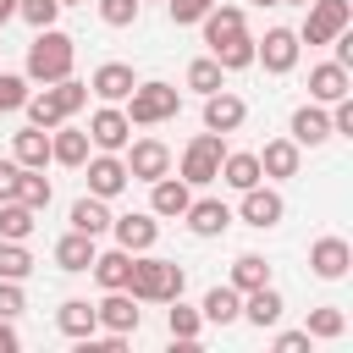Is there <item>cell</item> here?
<instances>
[{
	"mask_svg": "<svg viewBox=\"0 0 353 353\" xmlns=\"http://www.w3.org/2000/svg\"><path fill=\"white\" fill-rule=\"evenodd\" d=\"M182 287H188V276H182V265H176V259H154L149 248H143V254H132L127 292H132L138 303H176V298H182Z\"/></svg>",
	"mask_w": 353,
	"mask_h": 353,
	"instance_id": "6da1fadb",
	"label": "cell"
},
{
	"mask_svg": "<svg viewBox=\"0 0 353 353\" xmlns=\"http://www.w3.org/2000/svg\"><path fill=\"white\" fill-rule=\"evenodd\" d=\"M88 105V83H72V77H61V83H44V94H28V121L33 127H61V121H72L77 110Z\"/></svg>",
	"mask_w": 353,
	"mask_h": 353,
	"instance_id": "7a4b0ae2",
	"label": "cell"
},
{
	"mask_svg": "<svg viewBox=\"0 0 353 353\" xmlns=\"http://www.w3.org/2000/svg\"><path fill=\"white\" fill-rule=\"evenodd\" d=\"M72 61H77V44H72L66 33H55V28H39V33H33V44H28V77H33V83H61V77H72Z\"/></svg>",
	"mask_w": 353,
	"mask_h": 353,
	"instance_id": "3957f363",
	"label": "cell"
},
{
	"mask_svg": "<svg viewBox=\"0 0 353 353\" xmlns=\"http://www.w3.org/2000/svg\"><path fill=\"white\" fill-rule=\"evenodd\" d=\"M182 110V94L171 83H132L127 94V121L132 127H154V121H171Z\"/></svg>",
	"mask_w": 353,
	"mask_h": 353,
	"instance_id": "277c9868",
	"label": "cell"
},
{
	"mask_svg": "<svg viewBox=\"0 0 353 353\" xmlns=\"http://www.w3.org/2000/svg\"><path fill=\"white\" fill-rule=\"evenodd\" d=\"M221 132H199L188 149H182V182L188 188H204V182H215V171H221Z\"/></svg>",
	"mask_w": 353,
	"mask_h": 353,
	"instance_id": "5b68a950",
	"label": "cell"
},
{
	"mask_svg": "<svg viewBox=\"0 0 353 353\" xmlns=\"http://www.w3.org/2000/svg\"><path fill=\"white\" fill-rule=\"evenodd\" d=\"M353 22V6L347 0H309V17H303V44H331L342 28Z\"/></svg>",
	"mask_w": 353,
	"mask_h": 353,
	"instance_id": "8992f818",
	"label": "cell"
},
{
	"mask_svg": "<svg viewBox=\"0 0 353 353\" xmlns=\"http://www.w3.org/2000/svg\"><path fill=\"white\" fill-rule=\"evenodd\" d=\"M254 61H259L265 72H276V77L292 72V66H298V33H292V28H270V33L254 44Z\"/></svg>",
	"mask_w": 353,
	"mask_h": 353,
	"instance_id": "52a82bcc",
	"label": "cell"
},
{
	"mask_svg": "<svg viewBox=\"0 0 353 353\" xmlns=\"http://www.w3.org/2000/svg\"><path fill=\"white\" fill-rule=\"evenodd\" d=\"M127 138H132V121H127V110H116V105H99L94 116H88V143L94 149H127Z\"/></svg>",
	"mask_w": 353,
	"mask_h": 353,
	"instance_id": "ba28073f",
	"label": "cell"
},
{
	"mask_svg": "<svg viewBox=\"0 0 353 353\" xmlns=\"http://www.w3.org/2000/svg\"><path fill=\"white\" fill-rule=\"evenodd\" d=\"M110 232H116V248H127V254H143V248H154V237H160V221H154L149 210H132V215H110Z\"/></svg>",
	"mask_w": 353,
	"mask_h": 353,
	"instance_id": "9c48e42d",
	"label": "cell"
},
{
	"mask_svg": "<svg viewBox=\"0 0 353 353\" xmlns=\"http://www.w3.org/2000/svg\"><path fill=\"white\" fill-rule=\"evenodd\" d=\"M171 171V149L160 143V138H138L132 149H127V176L132 182H154V176H165Z\"/></svg>",
	"mask_w": 353,
	"mask_h": 353,
	"instance_id": "30bf717a",
	"label": "cell"
},
{
	"mask_svg": "<svg viewBox=\"0 0 353 353\" xmlns=\"http://www.w3.org/2000/svg\"><path fill=\"white\" fill-rule=\"evenodd\" d=\"M83 165H88V193H94V199H116V193L132 182V176H127V160H116L110 149H99V154L83 160Z\"/></svg>",
	"mask_w": 353,
	"mask_h": 353,
	"instance_id": "8fae6325",
	"label": "cell"
},
{
	"mask_svg": "<svg viewBox=\"0 0 353 353\" xmlns=\"http://www.w3.org/2000/svg\"><path fill=\"white\" fill-rule=\"evenodd\" d=\"M94 314H99V325H105V331H121V336H132V331H138V298H132L127 287H110V292L94 303Z\"/></svg>",
	"mask_w": 353,
	"mask_h": 353,
	"instance_id": "7c38bea8",
	"label": "cell"
},
{
	"mask_svg": "<svg viewBox=\"0 0 353 353\" xmlns=\"http://www.w3.org/2000/svg\"><path fill=\"white\" fill-rule=\"evenodd\" d=\"M237 215H243L248 226H259V232H265V226H276V221L287 215V204H281V193H276V188H259V182H254V188H243Z\"/></svg>",
	"mask_w": 353,
	"mask_h": 353,
	"instance_id": "4fadbf2b",
	"label": "cell"
},
{
	"mask_svg": "<svg viewBox=\"0 0 353 353\" xmlns=\"http://www.w3.org/2000/svg\"><path fill=\"white\" fill-rule=\"evenodd\" d=\"M149 188H154V193H149V215H171V221H182V210L193 204V188H188L182 176H171V171L154 176Z\"/></svg>",
	"mask_w": 353,
	"mask_h": 353,
	"instance_id": "5bb4252c",
	"label": "cell"
},
{
	"mask_svg": "<svg viewBox=\"0 0 353 353\" xmlns=\"http://www.w3.org/2000/svg\"><path fill=\"white\" fill-rule=\"evenodd\" d=\"M309 265H314V276H320V281H342V276H347V265H353L347 237H320V243L309 248Z\"/></svg>",
	"mask_w": 353,
	"mask_h": 353,
	"instance_id": "9a60e30c",
	"label": "cell"
},
{
	"mask_svg": "<svg viewBox=\"0 0 353 353\" xmlns=\"http://www.w3.org/2000/svg\"><path fill=\"white\" fill-rule=\"evenodd\" d=\"M243 116H248V105H243L237 94H221V88H215V94H204V127H210V132H221V138H226V132H237V127H243Z\"/></svg>",
	"mask_w": 353,
	"mask_h": 353,
	"instance_id": "2e32d148",
	"label": "cell"
},
{
	"mask_svg": "<svg viewBox=\"0 0 353 353\" xmlns=\"http://www.w3.org/2000/svg\"><path fill=\"white\" fill-rule=\"evenodd\" d=\"M182 221H188L193 237H221V232L232 226V210H226L221 199H193V204L182 210Z\"/></svg>",
	"mask_w": 353,
	"mask_h": 353,
	"instance_id": "e0dca14e",
	"label": "cell"
},
{
	"mask_svg": "<svg viewBox=\"0 0 353 353\" xmlns=\"http://www.w3.org/2000/svg\"><path fill=\"white\" fill-rule=\"evenodd\" d=\"M132 83H138V77H132V66H121V61H105V66L88 77V94H99L105 105H121V99L132 94Z\"/></svg>",
	"mask_w": 353,
	"mask_h": 353,
	"instance_id": "ac0fdd59",
	"label": "cell"
},
{
	"mask_svg": "<svg viewBox=\"0 0 353 353\" xmlns=\"http://www.w3.org/2000/svg\"><path fill=\"white\" fill-rule=\"evenodd\" d=\"M50 160L55 165H83L88 160V127H50Z\"/></svg>",
	"mask_w": 353,
	"mask_h": 353,
	"instance_id": "d6986e66",
	"label": "cell"
},
{
	"mask_svg": "<svg viewBox=\"0 0 353 353\" xmlns=\"http://www.w3.org/2000/svg\"><path fill=\"white\" fill-rule=\"evenodd\" d=\"M248 28H243V11L237 6H210L204 11V44L215 50V44H232V39H243Z\"/></svg>",
	"mask_w": 353,
	"mask_h": 353,
	"instance_id": "ffe728a7",
	"label": "cell"
},
{
	"mask_svg": "<svg viewBox=\"0 0 353 353\" xmlns=\"http://www.w3.org/2000/svg\"><path fill=\"white\" fill-rule=\"evenodd\" d=\"M11 160L28 165V171H44V160H50V132H44V127H22V132H11Z\"/></svg>",
	"mask_w": 353,
	"mask_h": 353,
	"instance_id": "44dd1931",
	"label": "cell"
},
{
	"mask_svg": "<svg viewBox=\"0 0 353 353\" xmlns=\"http://www.w3.org/2000/svg\"><path fill=\"white\" fill-rule=\"evenodd\" d=\"M325 138H331V116H325L320 105H298V110H292V143H298V149H303V143L314 149V143H325Z\"/></svg>",
	"mask_w": 353,
	"mask_h": 353,
	"instance_id": "7402d4cb",
	"label": "cell"
},
{
	"mask_svg": "<svg viewBox=\"0 0 353 353\" xmlns=\"http://www.w3.org/2000/svg\"><path fill=\"white\" fill-rule=\"evenodd\" d=\"M298 160H303V154H298L292 138H270L265 154H259V176H276V182H281V176H298Z\"/></svg>",
	"mask_w": 353,
	"mask_h": 353,
	"instance_id": "603a6c76",
	"label": "cell"
},
{
	"mask_svg": "<svg viewBox=\"0 0 353 353\" xmlns=\"http://www.w3.org/2000/svg\"><path fill=\"white\" fill-rule=\"evenodd\" d=\"M281 309H287V303H281V292H276L270 281H265V287H254V292H243V320H254L259 331H265V325H276V320H281Z\"/></svg>",
	"mask_w": 353,
	"mask_h": 353,
	"instance_id": "cb8c5ba5",
	"label": "cell"
},
{
	"mask_svg": "<svg viewBox=\"0 0 353 353\" xmlns=\"http://www.w3.org/2000/svg\"><path fill=\"white\" fill-rule=\"evenodd\" d=\"M347 88H353V83H347V66H336V61H325V66L309 72V94H314L320 105H336Z\"/></svg>",
	"mask_w": 353,
	"mask_h": 353,
	"instance_id": "d4e9b609",
	"label": "cell"
},
{
	"mask_svg": "<svg viewBox=\"0 0 353 353\" xmlns=\"http://www.w3.org/2000/svg\"><path fill=\"white\" fill-rule=\"evenodd\" d=\"M94 254H99V248H94V237H88V232H66V237L55 243V265H61V270H72V276H77V270H88V265H94Z\"/></svg>",
	"mask_w": 353,
	"mask_h": 353,
	"instance_id": "484cf974",
	"label": "cell"
},
{
	"mask_svg": "<svg viewBox=\"0 0 353 353\" xmlns=\"http://www.w3.org/2000/svg\"><path fill=\"white\" fill-rule=\"evenodd\" d=\"M215 176H221L226 188H237V193H243V188H254V182H259V154H248V149L221 154V171H215Z\"/></svg>",
	"mask_w": 353,
	"mask_h": 353,
	"instance_id": "4316f807",
	"label": "cell"
},
{
	"mask_svg": "<svg viewBox=\"0 0 353 353\" xmlns=\"http://www.w3.org/2000/svg\"><path fill=\"white\" fill-rule=\"evenodd\" d=\"M88 270H94V281H99L105 292H110V287H127V276H132V254H127V248L94 254V265H88Z\"/></svg>",
	"mask_w": 353,
	"mask_h": 353,
	"instance_id": "83f0119b",
	"label": "cell"
},
{
	"mask_svg": "<svg viewBox=\"0 0 353 353\" xmlns=\"http://www.w3.org/2000/svg\"><path fill=\"white\" fill-rule=\"evenodd\" d=\"M199 314H204L210 325H232V320L243 314V292H237V287H210V292H204V309H199Z\"/></svg>",
	"mask_w": 353,
	"mask_h": 353,
	"instance_id": "f1b7e54d",
	"label": "cell"
},
{
	"mask_svg": "<svg viewBox=\"0 0 353 353\" xmlns=\"http://www.w3.org/2000/svg\"><path fill=\"white\" fill-rule=\"evenodd\" d=\"M55 325H61L66 336H77V342H83V336L99 325V314H94V303H88V298H66V303L55 309Z\"/></svg>",
	"mask_w": 353,
	"mask_h": 353,
	"instance_id": "f546056e",
	"label": "cell"
},
{
	"mask_svg": "<svg viewBox=\"0 0 353 353\" xmlns=\"http://www.w3.org/2000/svg\"><path fill=\"white\" fill-rule=\"evenodd\" d=\"M72 232H88V237H99V232H110V210H105V199H94V193H83V199L72 204Z\"/></svg>",
	"mask_w": 353,
	"mask_h": 353,
	"instance_id": "4dcf8cb0",
	"label": "cell"
},
{
	"mask_svg": "<svg viewBox=\"0 0 353 353\" xmlns=\"http://www.w3.org/2000/svg\"><path fill=\"white\" fill-rule=\"evenodd\" d=\"M33 215H39V210H28L22 199H6V204H0V237H11V243H28V232H33Z\"/></svg>",
	"mask_w": 353,
	"mask_h": 353,
	"instance_id": "1f68e13d",
	"label": "cell"
},
{
	"mask_svg": "<svg viewBox=\"0 0 353 353\" xmlns=\"http://www.w3.org/2000/svg\"><path fill=\"white\" fill-rule=\"evenodd\" d=\"M270 281V265L259 259V254H237L232 259V287L237 292H254V287H265Z\"/></svg>",
	"mask_w": 353,
	"mask_h": 353,
	"instance_id": "d6a6232c",
	"label": "cell"
},
{
	"mask_svg": "<svg viewBox=\"0 0 353 353\" xmlns=\"http://www.w3.org/2000/svg\"><path fill=\"white\" fill-rule=\"evenodd\" d=\"M309 342H336L342 331H347V314L342 309H309Z\"/></svg>",
	"mask_w": 353,
	"mask_h": 353,
	"instance_id": "836d02e7",
	"label": "cell"
},
{
	"mask_svg": "<svg viewBox=\"0 0 353 353\" xmlns=\"http://www.w3.org/2000/svg\"><path fill=\"white\" fill-rule=\"evenodd\" d=\"M33 270V254L22 248V243H11V237H0V281H22Z\"/></svg>",
	"mask_w": 353,
	"mask_h": 353,
	"instance_id": "e575fe53",
	"label": "cell"
},
{
	"mask_svg": "<svg viewBox=\"0 0 353 353\" xmlns=\"http://www.w3.org/2000/svg\"><path fill=\"white\" fill-rule=\"evenodd\" d=\"M210 55L221 61V72H237V66H254V39L243 33V39H232V44H215Z\"/></svg>",
	"mask_w": 353,
	"mask_h": 353,
	"instance_id": "d590c367",
	"label": "cell"
},
{
	"mask_svg": "<svg viewBox=\"0 0 353 353\" xmlns=\"http://www.w3.org/2000/svg\"><path fill=\"white\" fill-rule=\"evenodd\" d=\"M188 88H193V94H215V88H221V61H215V55H199V61L188 66Z\"/></svg>",
	"mask_w": 353,
	"mask_h": 353,
	"instance_id": "8d00e7d4",
	"label": "cell"
},
{
	"mask_svg": "<svg viewBox=\"0 0 353 353\" xmlns=\"http://www.w3.org/2000/svg\"><path fill=\"white\" fill-rule=\"evenodd\" d=\"M17 199H22L28 210H50V182H44V171H28V165H22V182H17Z\"/></svg>",
	"mask_w": 353,
	"mask_h": 353,
	"instance_id": "74e56055",
	"label": "cell"
},
{
	"mask_svg": "<svg viewBox=\"0 0 353 353\" xmlns=\"http://www.w3.org/2000/svg\"><path fill=\"white\" fill-rule=\"evenodd\" d=\"M165 331H171L176 342H193V336L204 331V314H199V309H182V298H176V309L165 314Z\"/></svg>",
	"mask_w": 353,
	"mask_h": 353,
	"instance_id": "f35d334b",
	"label": "cell"
},
{
	"mask_svg": "<svg viewBox=\"0 0 353 353\" xmlns=\"http://www.w3.org/2000/svg\"><path fill=\"white\" fill-rule=\"evenodd\" d=\"M17 17L39 33V28H55V17H61V0H17Z\"/></svg>",
	"mask_w": 353,
	"mask_h": 353,
	"instance_id": "ab89813d",
	"label": "cell"
},
{
	"mask_svg": "<svg viewBox=\"0 0 353 353\" xmlns=\"http://www.w3.org/2000/svg\"><path fill=\"white\" fill-rule=\"evenodd\" d=\"M99 17H105V28H132L138 22V0H99Z\"/></svg>",
	"mask_w": 353,
	"mask_h": 353,
	"instance_id": "60d3db41",
	"label": "cell"
},
{
	"mask_svg": "<svg viewBox=\"0 0 353 353\" xmlns=\"http://www.w3.org/2000/svg\"><path fill=\"white\" fill-rule=\"evenodd\" d=\"M22 105H28V77L0 72V110H22Z\"/></svg>",
	"mask_w": 353,
	"mask_h": 353,
	"instance_id": "b9f144b4",
	"label": "cell"
},
{
	"mask_svg": "<svg viewBox=\"0 0 353 353\" xmlns=\"http://www.w3.org/2000/svg\"><path fill=\"white\" fill-rule=\"evenodd\" d=\"M215 0H171V22L176 28H188V22H204V11H210Z\"/></svg>",
	"mask_w": 353,
	"mask_h": 353,
	"instance_id": "7bdbcfd3",
	"label": "cell"
},
{
	"mask_svg": "<svg viewBox=\"0 0 353 353\" xmlns=\"http://www.w3.org/2000/svg\"><path fill=\"white\" fill-rule=\"evenodd\" d=\"M28 303H22V287L17 281H0V320H17Z\"/></svg>",
	"mask_w": 353,
	"mask_h": 353,
	"instance_id": "ee69618b",
	"label": "cell"
},
{
	"mask_svg": "<svg viewBox=\"0 0 353 353\" xmlns=\"http://www.w3.org/2000/svg\"><path fill=\"white\" fill-rule=\"evenodd\" d=\"M17 182H22V165L17 160H0V204L17 199Z\"/></svg>",
	"mask_w": 353,
	"mask_h": 353,
	"instance_id": "f6af8a7d",
	"label": "cell"
},
{
	"mask_svg": "<svg viewBox=\"0 0 353 353\" xmlns=\"http://www.w3.org/2000/svg\"><path fill=\"white\" fill-rule=\"evenodd\" d=\"M331 132H347V138H353V99H347V94H342L336 110H331Z\"/></svg>",
	"mask_w": 353,
	"mask_h": 353,
	"instance_id": "bcb514c9",
	"label": "cell"
},
{
	"mask_svg": "<svg viewBox=\"0 0 353 353\" xmlns=\"http://www.w3.org/2000/svg\"><path fill=\"white\" fill-rule=\"evenodd\" d=\"M309 347V331H281L276 336V353H303Z\"/></svg>",
	"mask_w": 353,
	"mask_h": 353,
	"instance_id": "7dc6e473",
	"label": "cell"
},
{
	"mask_svg": "<svg viewBox=\"0 0 353 353\" xmlns=\"http://www.w3.org/2000/svg\"><path fill=\"white\" fill-rule=\"evenodd\" d=\"M17 342H22V336L11 331V320H0V353H17Z\"/></svg>",
	"mask_w": 353,
	"mask_h": 353,
	"instance_id": "c3c4849f",
	"label": "cell"
},
{
	"mask_svg": "<svg viewBox=\"0 0 353 353\" xmlns=\"http://www.w3.org/2000/svg\"><path fill=\"white\" fill-rule=\"evenodd\" d=\"M17 17V0H0V22H11Z\"/></svg>",
	"mask_w": 353,
	"mask_h": 353,
	"instance_id": "681fc988",
	"label": "cell"
},
{
	"mask_svg": "<svg viewBox=\"0 0 353 353\" xmlns=\"http://www.w3.org/2000/svg\"><path fill=\"white\" fill-rule=\"evenodd\" d=\"M254 6H287V0H254Z\"/></svg>",
	"mask_w": 353,
	"mask_h": 353,
	"instance_id": "f907efd6",
	"label": "cell"
},
{
	"mask_svg": "<svg viewBox=\"0 0 353 353\" xmlns=\"http://www.w3.org/2000/svg\"><path fill=\"white\" fill-rule=\"evenodd\" d=\"M61 6H83V0H61Z\"/></svg>",
	"mask_w": 353,
	"mask_h": 353,
	"instance_id": "816d5d0a",
	"label": "cell"
},
{
	"mask_svg": "<svg viewBox=\"0 0 353 353\" xmlns=\"http://www.w3.org/2000/svg\"><path fill=\"white\" fill-rule=\"evenodd\" d=\"M287 6H309V0H287Z\"/></svg>",
	"mask_w": 353,
	"mask_h": 353,
	"instance_id": "f5cc1de1",
	"label": "cell"
}]
</instances>
